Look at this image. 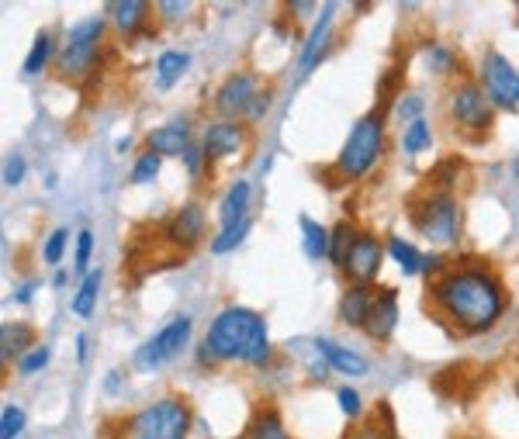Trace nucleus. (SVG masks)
Returning <instances> with one entry per match:
<instances>
[{"mask_svg": "<svg viewBox=\"0 0 519 439\" xmlns=\"http://www.w3.org/2000/svg\"><path fill=\"white\" fill-rule=\"evenodd\" d=\"M436 322L461 336H481L506 315V291L488 267H450L426 287Z\"/></svg>", "mask_w": 519, "mask_h": 439, "instance_id": "nucleus-1", "label": "nucleus"}, {"mask_svg": "<svg viewBox=\"0 0 519 439\" xmlns=\"http://www.w3.org/2000/svg\"><path fill=\"white\" fill-rule=\"evenodd\" d=\"M270 360V339L263 315L250 308H225L218 312L208 336L201 339V363H250L263 367Z\"/></svg>", "mask_w": 519, "mask_h": 439, "instance_id": "nucleus-2", "label": "nucleus"}, {"mask_svg": "<svg viewBox=\"0 0 519 439\" xmlns=\"http://www.w3.org/2000/svg\"><path fill=\"white\" fill-rule=\"evenodd\" d=\"M409 218L416 232L433 246H457L461 236V208L457 198L443 187H423L416 201L409 204Z\"/></svg>", "mask_w": 519, "mask_h": 439, "instance_id": "nucleus-3", "label": "nucleus"}, {"mask_svg": "<svg viewBox=\"0 0 519 439\" xmlns=\"http://www.w3.org/2000/svg\"><path fill=\"white\" fill-rule=\"evenodd\" d=\"M381 149H385V115L371 111V115H364L350 128L333 170L340 173L343 180L367 177V173L374 170V163L381 160Z\"/></svg>", "mask_w": 519, "mask_h": 439, "instance_id": "nucleus-4", "label": "nucleus"}, {"mask_svg": "<svg viewBox=\"0 0 519 439\" xmlns=\"http://www.w3.org/2000/svg\"><path fill=\"white\" fill-rule=\"evenodd\" d=\"M191 408L184 398H160L125 419V433L132 439H187Z\"/></svg>", "mask_w": 519, "mask_h": 439, "instance_id": "nucleus-5", "label": "nucleus"}, {"mask_svg": "<svg viewBox=\"0 0 519 439\" xmlns=\"http://www.w3.org/2000/svg\"><path fill=\"white\" fill-rule=\"evenodd\" d=\"M187 339H191V319H187V315H180V319L167 322L153 339H146V343L135 350V357H132L135 370H142V374H153V370H160L163 363H170L180 350H184Z\"/></svg>", "mask_w": 519, "mask_h": 439, "instance_id": "nucleus-6", "label": "nucleus"}, {"mask_svg": "<svg viewBox=\"0 0 519 439\" xmlns=\"http://www.w3.org/2000/svg\"><path fill=\"white\" fill-rule=\"evenodd\" d=\"M260 97V83L253 73H232V77L222 80V87L215 90L212 108L218 121H236V118H250L253 104Z\"/></svg>", "mask_w": 519, "mask_h": 439, "instance_id": "nucleus-7", "label": "nucleus"}, {"mask_svg": "<svg viewBox=\"0 0 519 439\" xmlns=\"http://www.w3.org/2000/svg\"><path fill=\"white\" fill-rule=\"evenodd\" d=\"M481 80H485V94L495 108L516 111L519 108V70L499 52H488L481 59Z\"/></svg>", "mask_w": 519, "mask_h": 439, "instance_id": "nucleus-8", "label": "nucleus"}, {"mask_svg": "<svg viewBox=\"0 0 519 439\" xmlns=\"http://www.w3.org/2000/svg\"><path fill=\"white\" fill-rule=\"evenodd\" d=\"M450 118L464 128V132H488L492 128V101L478 83L464 80L450 94Z\"/></svg>", "mask_w": 519, "mask_h": 439, "instance_id": "nucleus-9", "label": "nucleus"}, {"mask_svg": "<svg viewBox=\"0 0 519 439\" xmlns=\"http://www.w3.org/2000/svg\"><path fill=\"white\" fill-rule=\"evenodd\" d=\"M205 229H208L205 208H201L198 201H191V204H180V208L167 218L163 236H167L170 246H177V249H194L201 239H205Z\"/></svg>", "mask_w": 519, "mask_h": 439, "instance_id": "nucleus-10", "label": "nucleus"}, {"mask_svg": "<svg viewBox=\"0 0 519 439\" xmlns=\"http://www.w3.org/2000/svg\"><path fill=\"white\" fill-rule=\"evenodd\" d=\"M198 146L208 163L229 160V156H236L239 149L246 146V128L239 125V121H208V125L201 128Z\"/></svg>", "mask_w": 519, "mask_h": 439, "instance_id": "nucleus-11", "label": "nucleus"}, {"mask_svg": "<svg viewBox=\"0 0 519 439\" xmlns=\"http://www.w3.org/2000/svg\"><path fill=\"white\" fill-rule=\"evenodd\" d=\"M381 256H385V246L374 232H360L357 242H353L350 256L343 263V274L353 280V284H374L381 270Z\"/></svg>", "mask_w": 519, "mask_h": 439, "instance_id": "nucleus-12", "label": "nucleus"}, {"mask_svg": "<svg viewBox=\"0 0 519 439\" xmlns=\"http://www.w3.org/2000/svg\"><path fill=\"white\" fill-rule=\"evenodd\" d=\"M97 59H101V45L94 42H66L63 49L56 52V77L63 83H80L84 77L97 70Z\"/></svg>", "mask_w": 519, "mask_h": 439, "instance_id": "nucleus-13", "label": "nucleus"}, {"mask_svg": "<svg viewBox=\"0 0 519 439\" xmlns=\"http://www.w3.org/2000/svg\"><path fill=\"white\" fill-rule=\"evenodd\" d=\"M395 325H398V294H395V287H378L364 332L374 339V343H385V339H391V332H395Z\"/></svg>", "mask_w": 519, "mask_h": 439, "instance_id": "nucleus-14", "label": "nucleus"}, {"mask_svg": "<svg viewBox=\"0 0 519 439\" xmlns=\"http://www.w3.org/2000/svg\"><path fill=\"white\" fill-rule=\"evenodd\" d=\"M374 287L371 284H350L340 298V322L350 325V329H364L367 325V315H371V305H374Z\"/></svg>", "mask_w": 519, "mask_h": 439, "instance_id": "nucleus-15", "label": "nucleus"}, {"mask_svg": "<svg viewBox=\"0 0 519 439\" xmlns=\"http://www.w3.org/2000/svg\"><path fill=\"white\" fill-rule=\"evenodd\" d=\"M315 353L329 363V370H336V374H343V377H364L367 370H371V363L360 357V353L343 350V346H336L333 339H315Z\"/></svg>", "mask_w": 519, "mask_h": 439, "instance_id": "nucleus-16", "label": "nucleus"}, {"mask_svg": "<svg viewBox=\"0 0 519 439\" xmlns=\"http://www.w3.org/2000/svg\"><path fill=\"white\" fill-rule=\"evenodd\" d=\"M333 18H336V4H326V7H322V18L315 21L312 35L305 39V49H302V73H312L315 66H319V59L326 56L329 32H333Z\"/></svg>", "mask_w": 519, "mask_h": 439, "instance_id": "nucleus-17", "label": "nucleus"}, {"mask_svg": "<svg viewBox=\"0 0 519 439\" xmlns=\"http://www.w3.org/2000/svg\"><path fill=\"white\" fill-rule=\"evenodd\" d=\"M35 350V329L28 322H4L0 325V360L11 363Z\"/></svg>", "mask_w": 519, "mask_h": 439, "instance_id": "nucleus-18", "label": "nucleus"}, {"mask_svg": "<svg viewBox=\"0 0 519 439\" xmlns=\"http://www.w3.org/2000/svg\"><path fill=\"white\" fill-rule=\"evenodd\" d=\"M146 146L153 149L156 156H184V149L191 146L187 142V125H160L146 135Z\"/></svg>", "mask_w": 519, "mask_h": 439, "instance_id": "nucleus-19", "label": "nucleus"}, {"mask_svg": "<svg viewBox=\"0 0 519 439\" xmlns=\"http://www.w3.org/2000/svg\"><path fill=\"white\" fill-rule=\"evenodd\" d=\"M246 211H250V184L246 180H236L229 187V194L222 198V208H218V222L222 229H232V225L246 222Z\"/></svg>", "mask_w": 519, "mask_h": 439, "instance_id": "nucleus-20", "label": "nucleus"}, {"mask_svg": "<svg viewBox=\"0 0 519 439\" xmlns=\"http://www.w3.org/2000/svg\"><path fill=\"white\" fill-rule=\"evenodd\" d=\"M111 21L122 35H139L149 21V4L146 0H118L111 4Z\"/></svg>", "mask_w": 519, "mask_h": 439, "instance_id": "nucleus-21", "label": "nucleus"}, {"mask_svg": "<svg viewBox=\"0 0 519 439\" xmlns=\"http://www.w3.org/2000/svg\"><path fill=\"white\" fill-rule=\"evenodd\" d=\"M246 439H291L288 429H284V419L274 405H260L257 415H253L250 429H246Z\"/></svg>", "mask_w": 519, "mask_h": 439, "instance_id": "nucleus-22", "label": "nucleus"}, {"mask_svg": "<svg viewBox=\"0 0 519 439\" xmlns=\"http://www.w3.org/2000/svg\"><path fill=\"white\" fill-rule=\"evenodd\" d=\"M187 66H191V56H187V52H180V49L163 52V56L156 59V87L170 90L173 83H177L187 73Z\"/></svg>", "mask_w": 519, "mask_h": 439, "instance_id": "nucleus-23", "label": "nucleus"}, {"mask_svg": "<svg viewBox=\"0 0 519 439\" xmlns=\"http://www.w3.org/2000/svg\"><path fill=\"white\" fill-rule=\"evenodd\" d=\"M357 236L360 232L353 229V222H346V218H340V222L329 229V263H333V267L343 270V263H346V256H350Z\"/></svg>", "mask_w": 519, "mask_h": 439, "instance_id": "nucleus-24", "label": "nucleus"}, {"mask_svg": "<svg viewBox=\"0 0 519 439\" xmlns=\"http://www.w3.org/2000/svg\"><path fill=\"white\" fill-rule=\"evenodd\" d=\"M388 253H391V260L402 267V274L405 277H416V274H423V263H426V256L419 253L412 242H405V239H398V236H391L388 239Z\"/></svg>", "mask_w": 519, "mask_h": 439, "instance_id": "nucleus-25", "label": "nucleus"}, {"mask_svg": "<svg viewBox=\"0 0 519 439\" xmlns=\"http://www.w3.org/2000/svg\"><path fill=\"white\" fill-rule=\"evenodd\" d=\"M97 291H101V270H90V274L80 280L77 294H73V301H70L73 315H80V319H90V315H94V308H97Z\"/></svg>", "mask_w": 519, "mask_h": 439, "instance_id": "nucleus-26", "label": "nucleus"}, {"mask_svg": "<svg viewBox=\"0 0 519 439\" xmlns=\"http://www.w3.org/2000/svg\"><path fill=\"white\" fill-rule=\"evenodd\" d=\"M302 236H305V256L308 260H329V232L315 218L302 215Z\"/></svg>", "mask_w": 519, "mask_h": 439, "instance_id": "nucleus-27", "label": "nucleus"}, {"mask_svg": "<svg viewBox=\"0 0 519 439\" xmlns=\"http://www.w3.org/2000/svg\"><path fill=\"white\" fill-rule=\"evenodd\" d=\"M52 35L49 32H39L32 42V49H28V59H25V77H39L49 63H56V56H52Z\"/></svg>", "mask_w": 519, "mask_h": 439, "instance_id": "nucleus-28", "label": "nucleus"}, {"mask_svg": "<svg viewBox=\"0 0 519 439\" xmlns=\"http://www.w3.org/2000/svg\"><path fill=\"white\" fill-rule=\"evenodd\" d=\"M430 142H433V128H430V121H426V118L412 121V125L402 132V149L409 156H416V153H423V149H430Z\"/></svg>", "mask_w": 519, "mask_h": 439, "instance_id": "nucleus-29", "label": "nucleus"}, {"mask_svg": "<svg viewBox=\"0 0 519 439\" xmlns=\"http://www.w3.org/2000/svg\"><path fill=\"white\" fill-rule=\"evenodd\" d=\"M160 170H163V156H156L153 149H146L132 166V184H153V180L160 177Z\"/></svg>", "mask_w": 519, "mask_h": 439, "instance_id": "nucleus-30", "label": "nucleus"}, {"mask_svg": "<svg viewBox=\"0 0 519 439\" xmlns=\"http://www.w3.org/2000/svg\"><path fill=\"white\" fill-rule=\"evenodd\" d=\"M104 28H108V18H84L80 25L70 28V35H66V42H94L101 45L104 39Z\"/></svg>", "mask_w": 519, "mask_h": 439, "instance_id": "nucleus-31", "label": "nucleus"}, {"mask_svg": "<svg viewBox=\"0 0 519 439\" xmlns=\"http://www.w3.org/2000/svg\"><path fill=\"white\" fill-rule=\"evenodd\" d=\"M25 408L21 405H4V412H0V439H18L25 433Z\"/></svg>", "mask_w": 519, "mask_h": 439, "instance_id": "nucleus-32", "label": "nucleus"}, {"mask_svg": "<svg viewBox=\"0 0 519 439\" xmlns=\"http://www.w3.org/2000/svg\"><path fill=\"white\" fill-rule=\"evenodd\" d=\"M246 236H250V218H246L243 225H232V229H222V232H218V239L212 242V253H215V256L232 253V249H236Z\"/></svg>", "mask_w": 519, "mask_h": 439, "instance_id": "nucleus-33", "label": "nucleus"}, {"mask_svg": "<svg viewBox=\"0 0 519 439\" xmlns=\"http://www.w3.org/2000/svg\"><path fill=\"white\" fill-rule=\"evenodd\" d=\"M66 246H70V229H56L49 239H45V246H42V260L49 263V267H56V263L63 260Z\"/></svg>", "mask_w": 519, "mask_h": 439, "instance_id": "nucleus-34", "label": "nucleus"}, {"mask_svg": "<svg viewBox=\"0 0 519 439\" xmlns=\"http://www.w3.org/2000/svg\"><path fill=\"white\" fill-rule=\"evenodd\" d=\"M90 253H94V232L90 229H80L77 232V256H73V267L77 274H90Z\"/></svg>", "mask_w": 519, "mask_h": 439, "instance_id": "nucleus-35", "label": "nucleus"}, {"mask_svg": "<svg viewBox=\"0 0 519 439\" xmlns=\"http://www.w3.org/2000/svg\"><path fill=\"white\" fill-rule=\"evenodd\" d=\"M49 360H52V350L49 346H35L32 353H25V357L18 360V370L25 377H32V374H39L42 367H49Z\"/></svg>", "mask_w": 519, "mask_h": 439, "instance_id": "nucleus-36", "label": "nucleus"}, {"mask_svg": "<svg viewBox=\"0 0 519 439\" xmlns=\"http://www.w3.org/2000/svg\"><path fill=\"white\" fill-rule=\"evenodd\" d=\"M395 115L398 121H419L423 118V97L419 94H409V97H398V104H395Z\"/></svg>", "mask_w": 519, "mask_h": 439, "instance_id": "nucleus-37", "label": "nucleus"}, {"mask_svg": "<svg viewBox=\"0 0 519 439\" xmlns=\"http://www.w3.org/2000/svg\"><path fill=\"white\" fill-rule=\"evenodd\" d=\"M336 401H340V412L346 415V419H360V412H364V401H360V395L353 388L336 391Z\"/></svg>", "mask_w": 519, "mask_h": 439, "instance_id": "nucleus-38", "label": "nucleus"}, {"mask_svg": "<svg viewBox=\"0 0 519 439\" xmlns=\"http://www.w3.org/2000/svg\"><path fill=\"white\" fill-rule=\"evenodd\" d=\"M350 439H395V433H391V422L378 426V419H367V422H360L357 433H353Z\"/></svg>", "mask_w": 519, "mask_h": 439, "instance_id": "nucleus-39", "label": "nucleus"}, {"mask_svg": "<svg viewBox=\"0 0 519 439\" xmlns=\"http://www.w3.org/2000/svg\"><path fill=\"white\" fill-rule=\"evenodd\" d=\"M430 70H436V73H450L457 66V59H454V52L447 49V45H433L430 49Z\"/></svg>", "mask_w": 519, "mask_h": 439, "instance_id": "nucleus-40", "label": "nucleus"}, {"mask_svg": "<svg viewBox=\"0 0 519 439\" xmlns=\"http://www.w3.org/2000/svg\"><path fill=\"white\" fill-rule=\"evenodd\" d=\"M21 180H25V160L14 153V156H7V163H4V184L21 187Z\"/></svg>", "mask_w": 519, "mask_h": 439, "instance_id": "nucleus-41", "label": "nucleus"}, {"mask_svg": "<svg viewBox=\"0 0 519 439\" xmlns=\"http://www.w3.org/2000/svg\"><path fill=\"white\" fill-rule=\"evenodd\" d=\"M201 163H205V153H201V146H187L184 149V166L191 177H198L201 173Z\"/></svg>", "mask_w": 519, "mask_h": 439, "instance_id": "nucleus-42", "label": "nucleus"}, {"mask_svg": "<svg viewBox=\"0 0 519 439\" xmlns=\"http://www.w3.org/2000/svg\"><path fill=\"white\" fill-rule=\"evenodd\" d=\"M187 7L191 4H180V0H163V4H156V14H160V18H184L187 14Z\"/></svg>", "mask_w": 519, "mask_h": 439, "instance_id": "nucleus-43", "label": "nucleus"}, {"mask_svg": "<svg viewBox=\"0 0 519 439\" xmlns=\"http://www.w3.org/2000/svg\"><path fill=\"white\" fill-rule=\"evenodd\" d=\"M39 291V280H28V284H18L11 291V298L18 301V305H28V301H32V294Z\"/></svg>", "mask_w": 519, "mask_h": 439, "instance_id": "nucleus-44", "label": "nucleus"}, {"mask_svg": "<svg viewBox=\"0 0 519 439\" xmlns=\"http://www.w3.org/2000/svg\"><path fill=\"white\" fill-rule=\"evenodd\" d=\"M267 108H270V94H260L257 104H253V111H250V118L257 121L260 115H267Z\"/></svg>", "mask_w": 519, "mask_h": 439, "instance_id": "nucleus-45", "label": "nucleus"}, {"mask_svg": "<svg viewBox=\"0 0 519 439\" xmlns=\"http://www.w3.org/2000/svg\"><path fill=\"white\" fill-rule=\"evenodd\" d=\"M87 336H77V363H87Z\"/></svg>", "mask_w": 519, "mask_h": 439, "instance_id": "nucleus-46", "label": "nucleus"}, {"mask_svg": "<svg viewBox=\"0 0 519 439\" xmlns=\"http://www.w3.org/2000/svg\"><path fill=\"white\" fill-rule=\"evenodd\" d=\"M129 146H132V139H118V142H115L118 153H125V149H129Z\"/></svg>", "mask_w": 519, "mask_h": 439, "instance_id": "nucleus-47", "label": "nucleus"}, {"mask_svg": "<svg viewBox=\"0 0 519 439\" xmlns=\"http://www.w3.org/2000/svg\"><path fill=\"white\" fill-rule=\"evenodd\" d=\"M516 395H519V377H516Z\"/></svg>", "mask_w": 519, "mask_h": 439, "instance_id": "nucleus-48", "label": "nucleus"}]
</instances>
